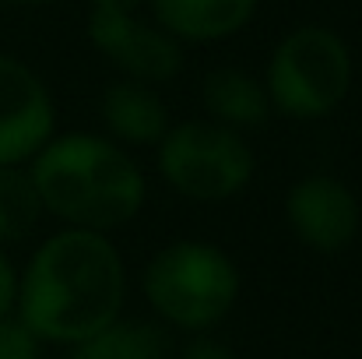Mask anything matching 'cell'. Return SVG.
I'll return each mask as SVG.
<instances>
[{
  "mask_svg": "<svg viewBox=\"0 0 362 359\" xmlns=\"http://www.w3.org/2000/svg\"><path fill=\"white\" fill-rule=\"evenodd\" d=\"M127 275L106 233H53L18 275V321L39 342L78 346L120 317Z\"/></svg>",
  "mask_w": 362,
  "mask_h": 359,
  "instance_id": "6da1fadb",
  "label": "cell"
},
{
  "mask_svg": "<svg viewBox=\"0 0 362 359\" xmlns=\"http://www.w3.org/2000/svg\"><path fill=\"white\" fill-rule=\"evenodd\" d=\"M28 176L42 212L71 229L110 233L144 205V173L120 144L95 134L49 137L32 159Z\"/></svg>",
  "mask_w": 362,
  "mask_h": 359,
  "instance_id": "7a4b0ae2",
  "label": "cell"
},
{
  "mask_svg": "<svg viewBox=\"0 0 362 359\" xmlns=\"http://www.w3.org/2000/svg\"><path fill=\"white\" fill-rule=\"evenodd\" d=\"M141 285L144 300L165 324L204 335L229 317L240 300L243 278L222 246L204 239H176L148 261Z\"/></svg>",
  "mask_w": 362,
  "mask_h": 359,
  "instance_id": "3957f363",
  "label": "cell"
},
{
  "mask_svg": "<svg viewBox=\"0 0 362 359\" xmlns=\"http://www.w3.org/2000/svg\"><path fill=\"white\" fill-rule=\"evenodd\" d=\"M264 89L281 117L320 120L334 113L352 89L349 42L327 25L292 28L267 60Z\"/></svg>",
  "mask_w": 362,
  "mask_h": 359,
  "instance_id": "277c9868",
  "label": "cell"
},
{
  "mask_svg": "<svg viewBox=\"0 0 362 359\" xmlns=\"http://www.w3.org/2000/svg\"><path fill=\"white\" fill-rule=\"evenodd\" d=\"M158 169L173 190L194 201L236 198L253 176V152L240 130L215 120H187L158 141Z\"/></svg>",
  "mask_w": 362,
  "mask_h": 359,
  "instance_id": "5b68a950",
  "label": "cell"
},
{
  "mask_svg": "<svg viewBox=\"0 0 362 359\" xmlns=\"http://www.w3.org/2000/svg\"><path fill=\"white\" fill-rule=\"evenodd\" d=\"M88 42L130 81L165 85L183 67V42L162 32L151 21H141L134 11L92 7L88 14Z\"/></svg>",
  "mask_w": 362,
  "mask_h": 359,
  "instance_id": "8992f818",
  "label": "cell"
},
{
  "mask_svg": "<svg viewBox=\"0 0 362 359\" xmlns=\"http://www.w3.org/2000/svg\"><path fill=\"white\" fill-rule=\"evenodd\" d=\"M57 110L42 78L11 53H0V166L28 162L53 137Z\"/></svg>",
  "mask_w": 362,
  "mask_h": 359,
  "instance_id": "52a82bcc",
  "label": "cell"
},
{
  "mask_svg": "<svg viewBox=\"0 0 362 359\" xmlns=\"http://www.w3.org/2000/svg\"><path fill=\"white\" fill-rule=\"evenodd\" d=\"M285 222L317 253H341L359 233V201L338 176H303L285 194Z\"/></svg>",
  "mask_w": 362,
  "mask_h": 359,
  "instance_id": "ba28073f",
  "label": "cell"
},
{
  "mask_svg": "<svg viewBox=\"0 0 362 359\" xmlns=\"http://www.w3.org/2000/svg\"><path fill=\"white\" fill-rule=\"evenodd\" d=\"M155 25L176 42H218L243 32L260 0H148Z\"/></svg>",
  "mask_w": 362,
  "mask_h": 359,
  "instance_id": "9c48e42d",
  "label": "cell"
},
{
  "mask_svg": "<svg viewBox=\"0 0 362 359\" xmlns=\"http://www.w3.org/2000/svg\"><path fill=\"white\" fill-rule=\"evenodd\" d=\"M103 120L127 144H158L169 130V113L158 92L144 81H113L103 92Z\"/></svg>",
  "mask_w": 362,
  "mask_h": 359,
  "instance_id": "30bf717a",
  "label": "cell"
},
{
  "mask_svg": "<svg viewBox=\"0 0 362 359\" xmlns=\"http://www.w3.org/2000/svg\"><path fill=\"white\" fill-rule=\"evenodd\" d=\"M201 99H204V110L215 117V123L233 127V130L260 127L271 117V99H267L264 81H257L240 67L211 71L201 85Z\"/></svg>",
  "mask_w": 362,
  "mask_h": 359,
  "instance_id": "8fae6325",
  "label": "cell"
},
{
  "mask_svg": "<svg viewBox=\"0 0 362 359\" xmlns=\"http://www.w3.org/2000/svg\"><path fill=\"white\" fill-rule=\"evenodd\" d=\"M71 359H173V342L151 321L117 317L110 328L78 342Z\"/></svg>",
  "mask_w": 362,
  "mask_h": 359,
  "instance_id": "7c38bea8",
  "label": "cell"
},
{
  "mask_svg": "<svg viewBox=\"0 0 362 359\" xmlns=\"http://www.w3.org/2000/svg\"><path fill=\"white\" fill-rule=\"evenodd\" d=\"M39 215H42V205H39L28 169L0 166V243L25 239L35 229Z\"/></svg>",
  "mask_w": 362,
  "mask_h": 359,
  "instance_id": "4fadbf2b",
  "label": "cell"
},
{
  "mask_svg": "<svg viewBox=\"0 0 362 359\" xmlns=\"http://www.w3.org/2000/svg\"><path fill=\"white\" fill-rule=\"evenodd\" d=\"M0 359H39V338L14 314L0 321Z\"/></svg>",
  "mask_w": 362,
  "mask_h": 359,
  "instance_id": "5bb4252c",
  "label": "cell"
},
{
  "mask_svg": "<svg viewBox=\"0 0 362 359\" xmlns=\"http://www.w3.org/2000/svg\"><path fill=\"white\" fill-rule=\"evenodd\" d=\"M180 359H240L226 342H218V338H211V335H194L187 346H183V353Z\"/></svg>",
  "mask_w": 362,
  "mask_h": 359,
  "instance_id": "9a60e30c",
  "label": "cell"
},
{
  "mask_svg": "<svg viewBox=\"0 0 362 359\" xmlns=\"http://www.w3.org/2000/svg\"><path fill=\"white\" fill-rule=\"evenodd\" d=\"M14 300H18V271L0 250V321L14 314Z\"/></svg>",
  "mask_w": 362,
  "mask_h": 359,
  "instance_id": "2e32d148",
  "label": "cell"
},
{
  "mask_svg": "<svg viewBox=\"0 0 362 359\" xmlns=\"http://www.w3.org/2000/svg\"><path fill=\"white\" fill-rule=\"evenodd\" d=\"M148 0H92V7H110V11H134Z\"/></svg>",
  "mask_w": 362,
  "mask_h": 359,
  "instance_id": "e0dca14e",
  "label": "cell"
},
{
  "mask_svg": "<svg viewBox=\"0 0 362 359\" xmlns=\"http://www.w3.org/2000/svg\"><path fill=\"white\" fill-rule=\"evenodd\" d=\"M7 7H42V4H53V0H0Z\"/></svg>",
  "mask_w": 362,
  "mask_h": 359,
  "instance_id": "ac0fdd59",
  "label": "cell"
}]
</instances>
